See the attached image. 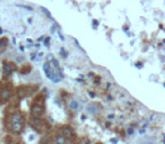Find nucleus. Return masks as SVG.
Instances as JSON below:
<instances>
[{
  "label": "nucleus",
  "mask_w": 165,
  "mask_h": 144,
  "mask_svg": "<svg viewBox=\"0 0 165 144\" xmlns=\"http://www.w3.org/2000/svg\"><path fill=\"white\" fill-rule=\"evenodd\" d=\"M59 133L61 135H64V137H67L68 140L75 137V132H73V129L69 125H62L59 128Z\"/></svg>",
  "instance_id": "423d86ee"
},
{
  "label": "nucleus",
  "mask_w": 165,
  "mask_h": 144,
  "mask_svg": "<svg viewBox=\"0 0 165 144\" xmlns=\"http://www.w3.org/2000/svg\"><path fill=\"white\" fill-rule=\"evenodd\" d=\"M26 124V116L21 110L15 109L6 115L5 125L7 131L14 135H19L23 133Z\"/></svg>",
  "instance_id": "f257e3e1"
},
{
  "label": "nucleus",
  "mask_w": 165,
  "mask_h": 144,
  "mask_svg": "<svg viewBox=\"0 0 165 144\" xmlns=\"http://www.w3.org/2000/svg\"><path fill=\"white\" fill-rule=\"evenodd\" d=\"M33 88L34 87H32V86H21V87L15 89V96L17 97V99H19V100L25 98V97L31 96L32 92L35 91V90H32Z\"/></svg>",
  "instance_id": "39448f33"
},
{
  "label": "nucleus",
  "mask_w": 165,
  "mask_h": 144,
  "mask_svg": "<svg viewBox=\"0 0 165 144\" xmlns=\"http://www.w3.org/2000/svg\"><path fill=\"white\" fill-rule=\"evenodd\" d=\"M14 93H15V89L9 82L0 88V105H5L7 102H9L14 96Z\"/></svg>",
  "instance_id": "7ed1b4c3"
},
{
  "label": "nucleus",
  "mask_w": 165,
  "mask_h": 144,
  "mask_svg": "<svg viewBox=\"0 0 165 144\" xmlns=\"http://www.w3.org/2000/svg\"><path fill=\"white\" fill-rule=\"evenodd\" d=\"M31 126L40 133L50 129V125L46 123L45 119H43V117H31Z\"/></svg>",
  "instance_id": "20e7f679"
},
{
  "label": "nucleus",
  "mask_w": 165,
  "mask_h": 144,
  "mask_svg": "<svg viewBox=\"0 0 165 144\" xmlns=\"http://www.w3.org/2000/svg\"><path fill=\"white\" fill-rule=\"evenodd\" d=\"M15 69H16V66L12 62H5V64H3V75L7 78L8 75L12 74V71Z\"/></svg>",
  "instance_id": "0eeeda50"
},
{
  "label": "nucleus",
  "mask_w": 165,
  "mask_h": 144,
  "mask_svg": "<svg viewBox=\"0 0 165 144\" xmlns=\"http://www.w3.org/2000/svg\"><path fill=\"white\" fill-rule=\"evenodd\" d=\"M45 91H41L34 97L31 104V117H42L45 113Z\"/></svg>",
  "instance_id": "f03ea898"
},
{
  "label": "nucleus",
  "mask_w": 165,
  "mask_h": 144,
  "mask_svg": "<svg viewBox=\"0 0 165 144\" xmlns=\"http://www.w3.org/2000/svg\"><path fill=\"white\" fill-rule=\"evenodd\" d=\"M8 46V38L7 37H2V38L0 39V51L2 52L5 51Z\"/></svg>",
  "instance_id": "6e6552de"
}]
</instances>
